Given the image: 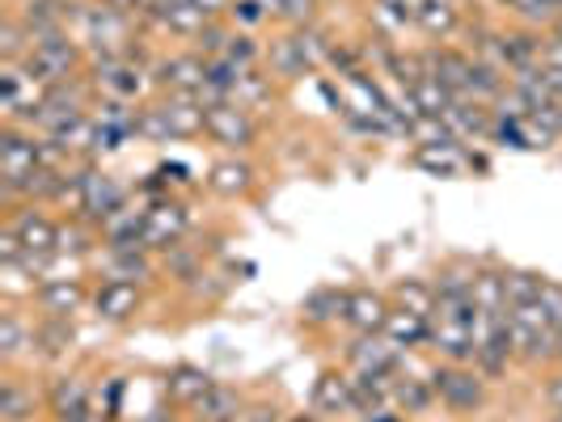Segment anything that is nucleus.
<instances>
[{
	"label": "nucleus",
	"instance_id": "obj_1",
	"mask_svg": "<svg viewBox=\"0 0 562 422\" xmlns=\"http://www.w3.org/2000/svg\"><path fill=\"white\" fill-rule=\"evenodd\" d=\"M136 140L144 144H199L203 102L195 93H153L136 106Z\"/></svg>",
	"mask_w": 562,
	"mask_h": 422
},
{
	"label": "nucleus",
	"instance_id": "obj_2",
	"mask_svg": "<svg viewBox=\"0 0 562 422\" xmlns=\"http://www.w3.org/2000/svg\"><path fill=\"white\" fill-rule=\"evenodd\" d=\"M427 380L436 389V401L440 410L452 414V419H474L491 406V380L482 376L474 364H449V360H436L427 367Z\"/></svg>",
	"mask_w": 562,
	"mask_h": 422
},
{
	"label": "nucleus",
	"instance_id": "obj_3",
	"mask_svg": "<svg viewBox=\"0 0 562 422\" xmlns=\"http://www.w3.org/2000/svg\"><path fill=\"white\" fill-rule=\"evenodd\" d=\"M203 140L221 157H254L262 148V114L237 102H212L203 106Z\"/></svg>",
	"mask_w": 562,
	"mask_h": 422
},
{
	"label": "nucleus",
	"instance_id": "obj_4",
	"mask_svg": "<svg viewBox=\"0 0 562 422\" xmlns=\"http://www.w3.org/2000/svg\"><path fill=\"white\" fill-rule=\"evenodd\" d=\"M59 220L56 207H43V203H18V207H9L4 212V220H0V232H9L13 241H18V250L26 253L30 262H38V266H56V237H59Z\"/></svg>",
	"mask_w": 562,
	"mask_h": 422
},
{
	"label": "nucleus",
	"instance_id": "obj_5",
	"mask_svg": "<svg viewBox=\"0 0 562 422\" xmlns=\"http://www.w3.org/2000/svg\"><path fill=\"white\" fill-rule=\"evenodd\" d=\"M127 203H136V186L119 182L114 173L98 166V161H85L81 166V191H77V207L68 216H81L85 225L102 228L111 216H119Z\"/></svg>",
	"mask_w": 562,
	"mask_h": 422
},
{
	"label": "nucleus",
	"instance_id": "obj_6",
	"mask_svg": "<svg viewBox=\"0 0 562 422\" xmlns=\"http://www.w3.org/2000/svg\"><path fill=\"white\" fill-rule=\"evenodd\" d=\"M26 68L52 89V84H64L72 81V77H85L89 72V52H85V43L72 30H64V34L34 38V52H30Z\"/></svg>",
	"mask_w": 562,
	"mask_h": 422
},
{
	"label": "nucleus",
	"instance_id": "obj_7",
	"mask_svg": "<svg viewBox=\"0 0 562 422\" xmlns=\"http://www.w3.org/2000/svg\"><path fill=\"white\" fill-rule=\"evenodd\" d=\"M195 228V212L187 195H157L144 198V250H153L157 258L173 246H182Z\"/></svg>",
	"mask_w": 562,
	"mask_h": 422
},
{
	"label": "nucleus",
	"instance_id": "obj_8",
	"mask_svg": "<svg viewBox=\"0 0 562 422\" xmlns=\"http://www.w3.org/2000/svg\"><path fill=\"white\" fill-rule=\"evenodd\" d=\"M89 300H93V280L89 275H47L30 296V312L77 321L81 312H89Z\"/></svg>",
	"mask_w": 562,
	"mask_h": 422
},
{
	"label": "nucleus",
	"instance_id": "obj_9",
	"mask_svg": "<svg viewBox=\"0 0 562 422\" xmlns=\"http://www.w3.org/2000/svg\"><path fill=\"white\" fill-rule=\"evenodd\" d=\"M93 380L81 367H52V376L43 380V401H47V422H68L85 414L93 406Z\"/></svg>",
	"mask_w": 562,
	"mask_h": 422
},
{
	"label": "nucleus",
	"instance_id": "obj_10",
	"mask_svg": "<svg viewBox=\"0 0 562 422\" xmlns=\"http://www.w3.org/2000/svg\"><path fill=\"white\" fill-rule=\"evenodd\" d=\"M148 309V287L127 280H93V300L89 317L102 326H132Z\"/></svg>",
	"mask_w": 562,
	"mask_h": 422
},
{
	"label": "nucleus",
	"instance_id": "obj_11",
	"mask_svg": "<svg viewBox=\"0 0 562 422\" xmlns=\"http://www.w3.org/2000/svg\"><path fill=\"white\" fill-rule=\"evenodd\" d=\"M207 81V59L195 47H173V52H157L153 59V93H203Z\"/></svg>",
	"mask_w": 562,
	"mask_h": 422
},
{
	"label": "nucleus",
	"instance_id": "obj_12",
	"mask_svg": "<svg viewBox=\"0 0 562 422\" xmlns=\"http://www.w3.org/2000/svg\"><path fill=\"white\" fill-rule=\"evenodd\" d=\"M338 364L347 372H364V376H390L406 367V351H397L385 334H347L342 342V360Z\"/></svg>",
	"mask_w": 562,
	"mask_h": 422
},
{
	"label": "nucleus",
	"instance_id": "obj_13",
	"mask_svg": "<svg viewBox=\"0 0 562 422\" xmlns=\"http://www.w3.org/2000/svg\"><path fill=\"white\" fill-rule=\"evenodd\" d=\"M310 406L326 422H356L360 419V401H356V385H351V372L342 364H330L317 372L310 389Z\"/></svg>",
	"mask_w": 562,
	"mask_h": 422
},
{
	"label": "nucleus",
	"instance_id": "obj_14",
	"mask_svg": "<svg viewBox=\"0 0 562 422\" xmlns=\"http://www.w3.org/2000/svg\"><path fill=\"white\" fill-rule=\"evenodd\" d=\"M258 166H254V157H221L216 152V161L203 169V191L212 198H221V203H246V198L258 195Z\"/></svg>",
	"mask_w": 562,
	"mask_h": 422
},
{
	"label": "nucleus",
	"instance_id": "obj_15",
	"mask_svg": "<svg viewBox=\"0 0 562 422\" xmlns=\"http://www.w3.org/2000/svg\"><path fill=\"white\" fill-rule=\"evenodd\" d=\"M347 283H317L313 292H305V300L296 305V321L305 334H335L342 330V317H347Z\"/></svg>",
	"mask_w": 562,
	"mask_h": 422
},
{
	"label": "nucleus",
	"instance_id": "obj_16",
	"mask_svg": "<svg viewBox=\"0 0 562 422\" xmlns=\"http://www.w3.org/2000/svg\"><path fill=\"white\" fill-rule=\"evenodd\" d=\"M9 13L30 30V38H47V34L77 30L85 0H13Z\"/></svg>",
	"mask_w": 562,
	"mask_h": 422
},
{
	"label": "nucleus",
	"instance_id": "obj_17",
	"mask_svg": "<svg viewBox=\"0 0 562 422\" xmlns=\"http://www.w3.org/2000/svg\"><path fill=\"white\" fill-rule=\"evenodd\" d=\"M0 367H34V312L22 300L0 309Z\"/></svg>",
	"mask_w": 562,
	"mask_h": 422
},
{
	"label": "nucleus",
	"instance_id": "obj_18",
	"mask_svg": "<svg viewBox=\"0 0 562 422\" xmlns=\"http://www.w3.org/2000/svg\"><path fill=\"white\" fill-rule=\"evenodd\" d=\"M47 419L43 385H34L26 367H4L0 376V422H38Z\"/></svg>",
	"mask_w": 562,
	"mask_h": 422
},
{
	"label": "nucleus",
	"instance_id": "obj_19",
	"mask_svg": "<svg viewBox=\"0 0 562 422\" xmlns=\"http://www.w3.org/2000/svg\"><path fill=\"white\" fill-rule=\"evenodd\" d=\"M98 280H127V283H140V287H157L166 283L161 275V258L144 246H132V250H98Z\"/></svg>",
	"mask_w": 562,
	"mask_h": 422
},
{
	"label": "nucleus",
	"instance_id": "obj_20",
	"mask_svg": "<svg viewBox=\"0 0 562 422\" xmlns=\"http://www.w3.org/2000/svg\"><path fill=\"white\" fill-rule=\"evenodd\" d=\"M390 312H394L390 287L356 283V287L347 292V317H342V330H347V334H385Z\"/></svg>",
	"mask_w": 562,
	"mask_h": 422
},
{
	"label": "nucleus",
	"instance_id": "obj_21",
	"mask_svg": "<svg viewBox=\"0 0 562 422\" xmlns=\"http://www.w3.org/2000/svg\"><path fill=\"white\" fill-rule=\"evenodd\" d=\"M262 68L276 77V81L288 89V84H301L305 77H313L317 68L310 64V56L301 52V43H296V34L292 30H271V38H267V56H262Z\"/></svg>",
	"mask_w": 562,
	"mask_h": 422
},
{
	"label": "nucleus",
	"instance_id": "obj_22",
	"mask_svg": "<svg viewBox=\"0 0 562 422\" xmlns=\"http://www.w3.org/2000/svg\"><path fill=\"white\" fill-rule=\"evenodd\" d=\"M423 52V68L436 77V81L449 89L452 98H465V84H470V68L474 56L465 47H452V43H427Z\"/></svg>",
	"mask_w": 562,
	"mask_h": 422
},
{
	"label": "nucleus",
	"instance_id": "obj_23",
	"mask_svg": "<svg viewBox=\"0 0 562 422\" xmlns=\"http://www.w3.org/2000/svg\"><path fill=\"white\" fill-rule=\"evenodd\" d=\"M77 346V321L34 317V367H64Z\"/></svg>",
	"mask_w": 562,
	"mask_h": 422
},
{
	"label": "nucleus",
	"instance_id": "obj_24",
	"mask_svg": "<svg viewBox=\"0 0 562 422\" xmlns=\"http://www.w3.org/2000/svg\"><path fill=\"white\" fill-rule=\"evenodd\" d=\"M212 385H216V376H212L207 367L187 364V360H182V364H173L166 372V385H161V389H166L169 410H178V414L187 419V414H191V406H195L199 397L207 394Z\"/></svg>",
	"mask_w": 562,
	"mask_h": 422
},
{
	"label": "nucleus",
	"instance_id": "obj_25",
	"mask_svg": "<svg viewBox=\"0 0 562 422\" xmlns=\"http://www.w3.org/2000/svg\"><path fill=\"white\" fill-rule=\"evenodd\" d=\"M246 401H250V394H246L241 385H233V380H216V385H212V389L191 406L187 422H241Z\"/></svg>",
	"mask_w": 562,
	"mask_h": 422
},
{
	"label": "nucleus",
	"instance_id": "obj_26",
	"mask_svg": "<svg viewBox=\"0 0 562 422\" xmlns=\"http://www.w3.org/2000/svg\"><path fill=\"white\" fill-rule=\"evenodd\" d=\"M461 26H465L461 0H419L415 30H419L427 43H449L452 34H461Z\"/></svg>",
	"mask_w": 562,
	"mask_h": 422
},
{
	"label": "nucleus",
	"instance_id": "obj_27",
	"mask_svg": "<svg viewBox=\"0 0 562 422\" xmlns=\"http://www.w3.org/2000/svg\"><path fill=\"white\" fill-rule=\"evenodd\" d=\"M280 98H283V84L276 81L267 68H250V72L237 81V93H233V102H237V106H246V111H254V114L276 111V106H280Z\"/></svg>",
	"mask_w": 562,
	"mask_h": 422
},
{
	"label": "nucleus",
	"instance_id": "obj_28",
	"mask_svg": "<svg viewBox=\"0 0 562 422\" xmlns=\"http://www.w3.org/2000/svg\"><path fill=\"white\" fill-rule=\"evenodd\" d=\"M394 406L406 414V419H419V414H431L440 401H436V389H431L427 376L402 367V372L394 376Z\"/></svg>",
	"mask_w": 562,
	"mask_h": 422
},
{
	"label": "nucleus",
	"instance_id": "obj_29",
	"mask_svg": "<svg viewBox=\"0 0 562 422\" xmlns=\"http://www.w3.org/2000/svg\"><path fill=\"white\" fill-rule=\"evenodd\" d=\"M385 338L394 342L397 351H427L431 346V321L419 317V312H406L394 305L390 321H385Z\"/></svg>",
	"mask_w": 562,
	"mask_h": 422
},
{
	"label": "nucleus",
	"instance_id": "obj_30",
	"mask_svg": "<svg viewBox=\"0 0 562 422\" xmlns=\"http://www.w3.org/2000/svg\"><path fill=\"white\" fill-rule=\"evenodd\" d=\"M390 300H394L397 309H406V312H419V317H436V283L431 280H423V275H406V280H397L394 287H390Z\"/></svg>",
	"mask_w": 562,
	"mask_h": 422
},
{
	"label": "nucleus",
	"instance_id": "obj_31",
	"mask_svg": "<svg viewBox=\"0 0 562 422\" xmlns=\"http://www.w3.org/2000/svg\"><path fill=\"white\" fill-rule=\"evenodd\" d=\"M504 262L482 258L479 280H474V305L479 312H507V292H504Z\"/></svg>",
	"mask_w": 562,
	"mask_h": 422
},
{
	"label": "nucleus",
	"instance_id": "obj_32",
	"mask_svg": "<svg viewBox=\"0 0 562 422\" xmlns=\"http://www.w3.org/2000/svg\"><path fill=\"white\" fill-rule=\"evenodd\" d=\"M276 30H305L322 26V0H262Z\"/></svg>",
	"mask_w": 562,
	"mask_h": 422
},
{
	"label": "nucleus",
	"instance_id": "obj_33",
	"mask_svg": "<svg viewBox=\"0 0 562 422\" xmlns=\"http://www.w3.org/2000/svg\"><path fill=\"white\" fill-rule=\"evenodd\" d=\"M546 280L533 266H507L504 271V292H507V309H525V305H537L541 292H546Z\"/></svg>",
	"mask_w": 562,
	"mask_h": 422
},
{
	"label": "nucleus",
	"instance_id": "obj_34",
	"mask_svg": "<svg viewBox=\"0 0 562 422\" xmlns=\"http://www.w3.org/2000/svg\"><path fill=\"white\" fill-rule=\"evenodd\" d=\"M30 52H34L30 30L4 9V18H0V64H26Z\"/></svg>",
	"mask_w": 562,
	"mask_h": 422
},
{
	"label": "nucleus",
	"instance_id": "obj_35",
	"mask_svg": "<svg viewBox=\"0 0 562 422\" xmlns=\"http://www.w3.org/2000/svg\"><path fill=\"white\" fill-rule=\"evenodd\" d=\"M225 22L233 30H250V34H258L262 26H271V13H267L262 0H233Z\"/></svg>",
	"mask_w": 562,
	"mask_h": 422
},
{
	"label": "nucleus",
	"instance_id": "obj_36",
	"mask_svg": "<svg viewBox=\"0 0 562 422\" xmlns=\"http://www.w3.org/2000/svg\"><path fill=\"white\" fill-rule=\"evenodd\" d=\"M288 414H283V406L276 401V397H250L246 401V414H241V422H283Z\"/></svg>",
	"mask_w": 562,
	"mask_h": 422
},
{
	"label": "nucleus",
	"instance_id": "obj_37",
	"mask_svg": "<svg viewBox=\"0 0 562 422\" xmlns=\"http://www.w3.org/2000/svg\"><path fill=\"white\" fill-rule=\"evenodd\" d=\"M541 406L546 410H562V364H554V367H546L541 372Z\"/></svg>",
	"mask_w": 562,
	"mask_h": 422
},
{
	"label": "nucleus",
	"instance_id": "obj_38",
	"mask_svg": "<svg viewBox=\"0 0 562 422\" xmlns=\"http://www.w3.org/2000/svg\"><path fill=\"white\" fill-rule=\"evenodd\" d=\"M541 309H546V321L562 330V280H546V292H541Z\"/></svg>",
	"mask_w": 562,
	"mask_h": 422
},
{
	"label": "nucleus",
	"instance_id": "obj_39",
	"mask_svg": "<svg viewBox=\"0 0 562 422\" xmlns=\"http://www.w3.org/2000/svg\"><path fill=\"white\" fill-rule=\"evenodd\" d=\"M376 9H385L397 26H415V9H419V0H376Z\"/></svg>",
	"mask_w": 562,
	"mask_h": 422
},
{
	"label": "nucleus",
	"instance_id": "obj_40",
	"mask_svg": "<svg viewBox=\"0 0 562 422\" xmlns=\"http://www.w3.org/2000/svg\"><path fill=\"white\" fill-rule=\"evenodd\" d=\"M283 422H326V419H322V414H317V410L310 406V410H296V414H288Z\"/></svg>",
	"mask_w": 562,
	"mask_h": 422
},
{
	"label": "nucleus",
	"instance_id": "obj_41",
	"mask_svg": "<svg viewBox=\"0 0 562 422\" xmlns=\"http://www.w3.org/2000/svg\"><path fill=\"white\" fill-rule=\"evenodd\" d=\"M486 4L499 9V13H512V9H516V0H486Z\"/></svg>",
	"mask_w": 562,
	"mask_h": 422
},
{
	"label": "nucleus",
	"instance_id": "obj_42",
	"mask_svg": "<svg viewBox=\"0 0 562 422\" xmlns=\"http://www.w3.org/2000/svg\"><path fill=\"white\" fill-rule=\"evenodd\" d=\"M550 38H559V43H562V18L554 22V26H550Z\"/></svg>",
	"mask_w": 562,
	"mask_h": 422
},
{
	"label": "nucleus",
	"instance_id": "obj_43",
	"mask_svg": "<svg viewBox=\"0 0 562 422\" xmlns=\"http://www.w3.org/2000/svg\"><path fill=\"white\" fill-rule=\"evenodd\" d=\"M554 364H562V330H559V346H554Z\"/></svg>",
	"mask_w": 562,
	"mask_h": 422
},
{
	"label": "nucleus",
	"instance_id": "obj_44",
	"mask_svg": "<svg viewBox=\"0 0 562 422\" xmlns=\"http://www.w3.org/2000/svg\"><path fill=\"white\" fill-rule=\"evenodd\" d=\"M546 422H562V410H550V414H546Z\"/></svg>",
	"mask_w": 562,
	"mask_h": 422
},
{
	"label": "nucleus",
	"instance_id": "obj_45",
	"mask_svg": "<svg viewBox=\"0 0 562 422\" xmlns=\"http://www.w3.org/2000/svg\"><path fill=\"white\" fill-rule=\"evenodd\" d=\"M9 4H13V0H9Z\"/></svg>",
	"mask_w": 562,
	"mask_h": 422
}]
</instances>
